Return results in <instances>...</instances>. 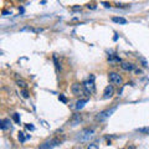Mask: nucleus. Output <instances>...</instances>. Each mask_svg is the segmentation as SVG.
Wrapping results in <instances>:
<instances>
[{
  "label": "nucleus",
  "mask_w": 149,
  "mask_h": 149,
  "mask_svg": "<svg viewBox=\"0 0 149 149\" xmlns=\"http://www.w3.org/2000/svg\"><path fill=\"white\" fill-rule=\"evenodd\" d=\"M82 86H83L85 91L87 92V93H89V95H91V93H93V92H95V89H96V87H95V76H93V74H91V76H89V78H88L87 81H85Z\"/></svg>",
  "instance_id": "nucleus-1"
},
{
  "label": "nucleus",
  "mask_w": 149,
  "mask_h": 149,
  "mask_svg": "<svg viewBox=\"0 0 149 149\" xmlns=\"http://www.w3.org/2000/svg\"><path fill=\"white\" fill-rule=\"evenodd\" d=\"M108 78H109V81L112 82L113 85H122V77H121V74L117 73V72H109V74H108Z\"/></svg>",
  "instance_id": "nucleus-2"
},
{
  "label": "nucleus",
  "mask_w": 149,
  "mask_h": 149,
  "mask_svg": "<svg viewBox=\"0 0 149 149\" xmlns=\"http://www.w3.org/2000/svg\"><path fill=\"white\" fill-rule=\"evenodd\" d=\"M71 91H72V93L74 96H82L83 95V92H85V88H83V86L80 85V83H73L72 85V87H71Z\"/></svg>",
  "instance_id": "nucleus-3"
},
{
  "label": "nucleus",
  "mask_w": 149,
  "mask_h": 149,
  "mask_svg": "<svg viewBox=\"0 0 149 149\" xmlns=\"http://www.w3.org/2000/svg\"><path fill=\"white\" fill-rule=\"evenodd\" d=\"M92 134H93V130L92 129H83L82 132L80 133V136H78L77 138L80 140H82V142H85V140H88L89 138L92 137Z\"/></svg>",
  "instance_id": "nucleus-4"
},
{
  "label": "nucleus",
  "mask_w": 149,
  "mask_h": 149,
  "mask_svg": "<svg viewBox=\"0 0 149 149\" xmlns=\"http://www.w3.org/2000/svg\"><path fill=\"white\" fill-rule=\"evenodd\" d=\"M114 93V88L112 85H108L106 88H104V92H103V98H111Z\"/></svg>",
  "instance_id": "nucleus-5"
},
{
  "label": "nucleus",
  "mask_w": 149,
  "mask_h": 149,
  "mask_svg": "<svg viewBox=\"0 0 149 149\" xmlns=\"http://www.w3.org/2000/svg\"><path fill=\"white\" fill-rule=\"evenodd\" d=\"M114 111H115V108H112V109H109V111H104V112H102V113H99L98 115H97V119H98V121H104V119L109 117Z\"/></svg>",
  "instance_id": "nucleus-6"
},
{
  "label": "nucleus",
  "mask_w": 149,
  "mask_h": 149,
  "mask_svg": "<svg viewBox=\"0 0 149 149\" xmlns=\"http://www.w3.org/2000/svg\"><path fill=\"white\" fill-rule=\"evenodd\" d=\"M121 67L124 71H133L134 70V65L133 63H130V62H126V61H123L122 62V65H121Z\"/></svg>",
  "instance_id": "nucleus-7"
},
{
  "label": "nucleus",
  "mask_w": 149,
  "mask_h": 149,
  "mask_svg": "<svg viewBox=\"0 0 149 149\" xmlns=\"http://www.w3.org/2000/svg\"><path fill=\"white\" fill-rule=\"evenodd\" d=\"M56 143H57V140H47L45 142V143L41 145L40 149H47V148H51L52 145H56Z\"/></svg>",
  "instance_id": "nucleus-8"
},
{
  "label": "nucleus",
  "mask_w": 149,
  "mask_h": 149,
  "mask_svg": "<svg viewBox=\"0 0 149 149\" xmlns=\"http://www.w3.org/2000/svg\"><path fill=\"white\" fill-rule=\"evenodd\" d=\"M0 124H1V126H0V127H1V129L5 130L6 128H9V127H10V121H9V119H3V121L0 122Z\"/></svg>",
  "instance_id": "nucleus-9"
},
{
  "label": "nucleus",
  "mask_w": 149,
  "mask_h": 149,
  "mask_svg": "<svg viewBox=\"0 0 149 149\" xmlns=\"http://www.w3.org/2000/svg\"><path fill=\"white\" fill-rule=\"evenodd\" d=\"M87 102H88V99H80V101H78V102L76 103V108H77V109H81V108H83V106H85V104L87 103Z\"/></svg>",
  "instance_id": "nucleus-10"
},
{
  "label": "nucleus",
  "mask_w": 149,
  "mask_h": 149,
  "mask_svg": "<svg viewBox=\"0 0 149 149\" xmlns=\"http://www.w3.org/2000/svg\"><path fill=\"white\" fill-rule=\"evenodd\" d=\"M112 20H113L114 22H117V24H122V25L127 24V20L126 19H123V17H113Z\"/></svg>",
  "instance_id": "nucleus-11"
},
{
  "label": "nucleus",
  "mask_w": 149,
  "mask_h": 149,
  "mask_svg": "<svg viewBox=\"0 0 149 149\" xmlns=\"http://www.w3.org/2000/svg\"><path fill=\"white\" fill-rule=\"evenodd\" d=\"M137 132H138V133H142V134H149V127H144V128H138Z\"/></svg>",
  "instance_id": "nucleus-12"
},
{
  "label": "nucleus",
  "mask_w": 149,
  "mask_h": 149,
  "mask_svg": "<svg viewBox=\"0 0 149 149\" xmlns=\"http://www.w3.org/2000/svg\"><path fill=\"white\" fill-rule=\"evenodd\" d=\"M17 86L19 87H22V88H25L26 87V83L24 81H20V80H17Z\"/></svg>",
  "instance_id": "nucleus-13"
},
{
  "label": "nucleus",
  "mask_w": 149,
  "mask_h": 149,
  "mask_svg": "<svg viewBox=\"0 0 149 149\" xmlns=\"http://www.w3.org/2000/svg\"><path fill=\"white\" fill-rule=\"evenodd\" d=\"M19 140H20L21 143H24V142H25V137H24V133H19Z\"/></svg>",
  "instance_id": "nucleus-14"
},
{
  "label": "nucleus",
  "mask_w": 149,
  "mask_h": 149,
  "mask_svg": "<svg viewBox=\"0 0 149 149\" xmlns=\"http://www.w3.org/2000/svg\"><path fill=\"white\" fill-rule=\"evenodd\" d=\"M14 119H15V122H16V123H20V117H19L17 113L14 114Z\"/></svg>",
  "instance_id": "nucleus-15"
},
{
  "label": "nucleus",
  "mask_w": 149,
  "mask_h": 149,
  "mask_svg": "<svg viewBox=\"0 0 149 149\" xmlns=\"http://www.w3.org/2000/svg\"><path fill=\"white\" fill-rule=\"evenodd\" d=\"M87 149H98V145L97 144H89Z\"/></svg>",
  "instance_id": "nucleus-16"
},
{
  "label": "nucleus",
  "mask_w": 149,
  "mask_h": 149,
  "mask_svg": "<svg viewBox=\"0 0 149 149\" xmlns=\"http://www.w3.org/2000/svg\"><path fill=\"white\" fill-rule=\"evenodd\" d=\"M58 99H61V101H62V102H65V103L67 102V98H66V97H63V96H61V95H60V96H58Z\"/></svg>",
  "instance_id": "nucleus-17"
},
{
  "label": "nucleus",
  "mask_w": 149,
  "mask_h": 149,
  "mask_svg": "<svg viewBox=\"0 0 149 149\" xmlns=\"http://www.w3.org/2000/svg\"><path fill=\"white\" fill-rule=\"evenodd\" d=\"M26 128L30 129V130H34V129H35V128H34V126H31V124H26Z\"/></svg>",
  "instance_id": "nucleus-18"
},
{
  "label": "nucleus",
  "mask_w": 149,
  "mask_h": 149,
  "mask_svg": "<svg viewBox=\"0 0 149 149\" xmlns=\"http://www.w3.org/2000/svg\"><path fill=\"white\" fill-rule=\"evenodd\" d=\"M22 96H24V97H28L29 95H28V92H26V91H24V92H22Z\"/></svg>",
  "instance_id": "nucleus-19"
}]
</instances>
